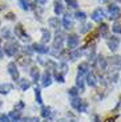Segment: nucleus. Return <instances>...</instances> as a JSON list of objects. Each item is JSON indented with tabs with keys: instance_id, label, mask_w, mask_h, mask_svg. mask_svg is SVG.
Returning <instances> with one entry per match:
<instances>
[{
	"instance_id": "nucleus-1",
	"label": "nucleus",
	"mask_w": 121,
	"mask_h": 122,
	"mask_svg": "<svg viewBox=\"0 0 121 122\" xmlns=\"http://www.w3.org/2000/svg\"><path fill=\"white\" fill-rule=\"evenodd\" d=\"M71 106H72L73 109H76L77 112H81V113H85L87 109H88L87 101L79 100V98H76V97H73V100L71 101Z\"/></svg>"
},
{
	"instance_id": "nucleus-2",
	"label": "nucleus",
	"mask_w": 121,
	"mask_h": 122,
	"mask_svg": "<svg viewBox=\"0 0 121 122\" xmlns=\"http://www.w3.org/2000/svg\"><path fill=\"white\" fill-rule=\"evenodd\" d=\"M17 52H19V44L15 43V41H11V43L6 44V46H4V53L9 57L15 56Z\"/></svg>"
},
{
	"instance_id": "nucleus-3",
	"label": "nucleus",
	"mask_w": 121,
	"mask_h": 122,
	"mask_svg": "<svg viewBox=\"0 0 121 122\" xmlns=\"http://www.w3.org/2000/svg\"><path fill=\"white\" fill-rule=\"evenodd\" d=\"M106 44H108V48L110 49L112 52H116L118 49V46H120V39H118L117 36H112V37L108 39Z\"/></svg>"
},
{
	"instance_id": "nucleus-4",
	"label": "nucleus",
	"mask_w": 121,
	"mask_h": 122,
	"mask_svg": "<svg viewBox=\"0 0 121 122\" xmlns=\"http://www.w3.org/2000/svg\"><path fill=\"white\" fill-rule=\"evenodd\" d=\"M15 33H16V36H17L19 39L24 40V41H28V40L31 39L29 35L25 33V30H24V28H23V25H21V24H17L15 27Z\"/></svg>"
},
{
	"instance_id": "nucleus-5",
	"label": "nucleus",
	"mask_w": 121,
	"mask_h": 122,
	"mask_svg": "<svg viewBox=\"0 0 121 122\" xmlns=\"http://www.w3.org/2000/svg\"><path fill=\"white\" fill-rule=\"evenodd\" d=\"M120 7L118 5H115V4H112V5H109V9H108V13H109V19L110 20H117L118 17H120Z\"/></svg>"
},
{
	"instance_id": "nucleus-6",
	"label": "nucleus",
	"mask_w": 121,
	"mask_h": 122,
	"mask_svg": "<svg viewBox=\"0 0 121 122\" xmlns=\"http://www.w3.org/2000/svg\"><path fill=\"white\" fill-rule=\"evenodd\" d=\"M63 44H64V35L61 32H57L56 36H55V40H53V48L56 51H60L63 48Z\"/></svg>"
},
{
	"instance_id": "nucleus-7",
	"label": "nucleus",
	"mask_w": 121,
	"mask_h": 122,
	"mask_svg": "<svg viewBox=\"0 0 121 122\" xmlns=\"http://www.w3.org/2000/svg\"><path fill=\"white\" fill-rule=\"evenodd\" d=\"M79 43H80V39H79L77 35H69V36H68V48H69L71 51L77 48Z\"/></svg>"
},
{
	"instance_id": "nucleus-8",
	"label": "nucleus",
	"mask_w": 121,
	"mask_h": 122,
	"mask_svg": "<svg viewBox=\"0 0 121 122\" xmlns=\"http://www.w3.org/2000/svg\"><path fill=\"white\" fill-rule=\"evenodd\" d=\"M106 62H109V65H110V66H112L116 72H117V70L121 68V57H120V56H113V57H109V61H106Z\"/></svg>"
},
{
	"instance_id": "nucleus-9",
	"label": "nucleus",
	"mask_w": 121,
	"mask_h": 122,
	"mask_svg": "<svg viewBox=\"0 0 121 122\" xmlns=\"http://www.w3.org/2000/svg\"><path fill=\"white\" fill-rule=\"evenodd\" d=\"M7 69H8V73L11 74V77H12L13 80H19V70H17V66H16L15 62H9L8 66H7Z\"/></svg>"
},
{
	"instance_id": "nucleus-10",
	"label": "nucleus",
	"mask_w": 121,
	"mask_h": 122,
	"mask_svg": "<svg viewBox=\"0 0 121 122\" xmlns=\"http://www.w3.org/2000/svg\"><path fill=\"white\" fill-rule=\"evenodd\" d=\"M104 15H105V13H104L103 9H101V8H97V9H94V11H93V13L91 15V17H92V20H93V21L100 23L101 20L104 19Z\"/></svg>"
},
{
	"instance_id": "nucleus-11",
	"label": "nucleus",
	"mask_w": 121,
	"mask_h": 122,
	"mask_svg": "<svg viewBox=\"0 0 121 122\" xmlns=\"http://www.w3.org/2000/svg\"><path fill=\"white\" fill-rule=\"evenodd\" d=\"M52 84V74L51 72H49L48 69L44 72V74H43V86L44 88H48V86H51Z\"/></svg>"
},
{
	"instance_id": "nucleus-12",
	"label": "nucleus",
	"mask_w": 121,
	"mask_h": 122,
	"mask_svg": "<svg viewBox=\"0 0 121 122\" xmlns=\"http://www.w3.org/2000/svg\"><path fill=\"white\" fill-rule=\"evenodd\" d=\"M32 48H33V52H37V53H41V55H45V53L49 52V49L47 48L44 44H33L32 45Z\"/></svg>"
},
{
	"instance_id": "nucleus-13",
	"label": "nucleus",
	"mask_w": 121,
	"mask_h": 122,
	"mask_svg": "<svg viewBox=\"0 0 121 122\" xmlns=\"http://www.w3.org/2000/svg\"><path fill=\"white\" fill-rule=\"evenodd\" d=\"M97 65H99V69L100 70H105L108 68V62H106V58L104 57L103 55H99L97 56Z\"/></svg>"
},
{
	"instance_id": "nucleus-14",
	"label": "nucleus",
	"mask_w": 121,
	"mask_h": 122,
	"mask_svg": "<svg viewBox=\"0 0 121 122\" xmlns=\"http://www.w3.org/2000/svg\"><path fill=\"white\" fill-rule=\"evenodd\" d=\"M88 76H87V84L89 86H92V88H94V86L97 85V78H96V76H94L93 73H87Z\"/></svg>"
},
{
	"instance_id": "nucleus-15",
	"label": "nucleus",
	"mask_w": 121,
	"mask_h": 122,
	"mask_svg": "<svg viewBox=\"0 0 121 122\" xmlns=\"http://www.w3.org/2000/svg\"><path fill=\"white\" fill-rule=\"evenodd\" d=\"M41 116L44 117V118H47V119H51L52 117H53V110H52V107H43L41 109Z\"/></svg>"
},
{
	"instance_id": "nucleus-16",
	"label": "nucleus",
	"mask_w": 121,
	"mask_h": 122,
	"mask_svg": "<svg viewBox=\"0 0 121 122\" xmlns=\"http://www.w3.org/2000/svg\"><path fill=\"white\" fill-rule=\"evenodd\" d=\"M29 73H31L32 80L37 82V80L40 78V70H39V68H37V66H32V68H31V70H29Z\"/></svg>"
},
{
	"instance_id": "nucleus-17",
	"label": "nucleus",
	"mask_w": 121,
	"mask_h": 122,
	"mask_svg": "<svg viewBox=\"0 0 121 122\" xmlns=\"http://www.w3.org/2000/svg\"><path fill=\"white\" fill-rule=\"evenodd\" d=\"M63 25H64V28H65V29H71V28H72V25H73L72 19L69 17V15H68V13L64 16V19H63Z\"/></svg>"
},
{
	"instance_id": "nucleus-18",
	"label": "nucleus",
	"mask_w": 121,
	"mask_h": 122,
	"mask_svg": "<svg viewBox=\"0 0 121 122\" xmlns=\"http://www.w3.org/2000/svg\"><path fill=\"white\" fill-rule=\"evenodd\" d=\"M79 74L80 76H82V74H87L88 70H89V64L88 62H81V64L79 65Z\"/></svg>"
},
{
	"instance_id": "nucleus-19",
	"label": "nucleus",
	"mask_w": 121,
	"mask_h": 122,
	"mask_svg": "<svg viewBox=\"0 0 121 122\" xmlns=\"http://www.w3.org/2000/svg\"><path fill=\"white\" fill-rule=\"evenodd\" d=\"M12 89H13L12 84H3V85H0V93L1 94H8Z\"/></svg>"
},
{
	"instance_id": "nucleus-20",
	"label": "nucleus",
	"mask_w": 121,
	"mask_h": 122,
	"mask_svg": "<svg viewBox=\"0 0 121 122\" xmlns=\"http://www.w3.org/2000/svg\"><path fill=\"white\" fill-rule=\"evenodd\" d=\"M99 33H101V36H104V37L108 36V33H109V27H108V24L103 23V24L99 27Z\"/></svg>"
},
{
	"instance_id": "nucleus-21",
	"label": "nucleus",
	"mask_w": 121,
	"mask_h": 122,
	"mask_svg": "<svg viewBox=\"0 0 121 122\" xmlns=\"http://www.w3.org/2000/svg\"><path fill=\"white\" fill-rule=\"evenodd\" d=\"M81 53H82V49L80 51V49H72L69 52V57H71V60H76V58H79L80 56H81Z\"/></svg>"
},
{
	"instance_id": "nucleus-22",
	"label": "nucleus",
	"mask_w": 121,
	"mask_h": 122,
	"mask_svg": "<svg viewBox=\"0 0 121 122\" xmlns=\"http://www.w3.org/2000/svg\"><path fill=\"white\" fill-rule=\"evenodd\" d=\"M63 12H64L63 4H61L59 0H56V1H55V13H56V15H61Z\"/></svg>"
},
{
	"instance_id": "nucleus-23",
	"label": "nucleus",
	"mask_w": 121,
	"mask_h": 122,
	"mask_svg": "<svg viewBox=\"0 0 121 122\" xmlns=\"http://www.w3.org/2000/svg\"><path fill=\"white\" fill-rule=\"evenodd\" d=\"M76 85L80 89V92H84V80H82V76L77 74V78H76Z\"/></svg>"
},
{
	"instance_id": "nucleus-24",
	"label": "nucleus",
	"mask_w": 121,
	"mask_h": 122,
	"mask_svg": "<svg viewBox=\"0 0 121 122\" xmlns=\"http://www.w3.org/2000/svg\"><path fill=\"white\" fill-rule=\"evenodd\" d=\"M29 86H31V82L28 81V80H25V78L20 80V88H21V90H23V92L28 90V89H29Z\"/></svg>"
},
{
	"instance_id": "nucleus-25",
	"label": "nucleus",
	"mask_w": 121,
	"mask_h": 122,
	"mask_svg": "<svg viewBox=\"0 0 121 122\" xmlns=\"http://www.w3.org/2000/svg\"><path fill=\"white\" fill-rule=\"evenodd\" d=\"M19 62L21 64L23 68H27L31 65V58L29 57H21V58H19Z\"/></svg>"
},
{
	"instance_id": "nucleus-26",
	"label": "nucleus",
	"mask_w": 121,
	"mask_h": 122,
	"mask_svg": "<svg viewBox=\"0 0 121 122\" xmlns=\"http://www.w3.org/2000/svg\"><path fill=\"white\" fill-rule=\"evenodd\" d=\"M41 33H43V43H48L49 40H51V32L47 29H43Z\"/></svg>"
},
{
	"instance_id": "nucleus-27",
	"label": "nucleus",
	"mask_w": 121,
	"mask_h": 122,
	"mask_svg": "<svg viewBox=\"0 0 121 122\" xmlns=\"http://www.w3.org/2000/svg\"><path fill=\"white\" fill-rule=\"evenodd\" d=\"M35 96H36V101L37 104H43V98H41V90H40V88H35Z\"/></svg>"
},
{
	"instance_id": "nucleus-28",
	"label": "nucleus",
	"mask_w": 121,
	"mask_h": 122,
	"mask_svg": "<svg viewBox=\"0 0 121 122\" xmlns=\"http://www.w3.org/2000/svg\"><path fill=\"white\" fill-rule=\"evenodd\" d=\"M48 23H49V25H51V27H53V28H57L59 25H60V21H59L57 17H51L48 20Z\"/></svg>"
},
{
	"instance_id": "nucleus-29",
	"label": "nucleus",
	"mask_w": 121,
	"mask_h": 122,
	"mask_svg": "<svg viewBox=\"0 0 121 122\" xmlns=\"http://www.w3.org/2000/svg\"><path fill=\"white\" fill-rule=\"evenodd\" d=\"M76 19L80 20V21H85V19H87V13L82 12V11H77V12H76Z\"/></svg>"
},
{
	"instance_id": "nucleus-30",
	"label": "nucleus",
	"mask_w": 121,
	"mask_h": 122,
	"mask_svg": "<svg viewBox=\"0 0 121 122\" xmlns=\"http://www.w3.org/2000/svg\"><path fill=\"white\" fill-rule=\"evenodd\" d=\"M99 36V30H94V32H92L91 35H88V37H87V43H91V41H93V40H96V37Z\"/></svg>"
},
{
	"instance_id": "nucleus-31",
	"label": "nucleus",
	"mask_w": 121,
	"mask_h": 122,
	"mask_svg": "<svg viewBox=\"0 0 121 122\" xmlns=\"http://www.w3.org/2000/svg\"><path fill=\"white\" fill-rule=\"evenodd\" d=\"M55 78H56V81L60 84H63L65 80H64V76L60 73V72H57V70H55Z\"/></svg>"
},
{
	"instance_id": "nucleus-32",
	"label": "nucleus",
	"mask_w": 121,
	"mask_h": 122,
	"mask_svg": "<svg viewBox=\"0 0 121 122\" xmlns=\"http://www.w3.org/2000/svg\"><path fill=\"white\" fill-rule=\"evenodd\" d=\"M19 4H20V7L24 9V11H28V9L31 8L29 3H28V0H19Z\"/></svg>"
},
{
	"instance_id": "nucleus-33",
	"label": "nucleus",
	"mask_w": 121,
	"mask_h": 122,
	"mask_svg": "<svg viewBox=\"0 0 121 122\" xmlns=\"http://www.w3.org/2000/svg\"><path fill=\"white\" fill-rule=\"evenodd\" d=\"M68 94L72 96V97H77V94H79V89L76 88V86H73V88L68 89Z\"/></svg>"
},
{
	"instance_id": "nucleus-34",
	"label": "nucleus",
	"mask_w": 121,
	"mask_h": 122,
	"mask_svg": "<svg viewBox=\"0 0 121 122\" xmlns=\"http://www.w3.org/2000/svg\"><path fill=\"white\" fill-rule=\"evenodd\" d=\"M113 32L115 33H121V20L115 23V25H113Z\"/></svg>"
},
{
	"instance_id": "nucleus-35",
	"label": "nucleus",
	"mask_w": 121,
	"mask_h": 122,
	"mask_svg": "<svg viewBox=\"0 0 121 122\" xmlns=\"http://www.w3.org/2000/svg\"><path fill=\"white\" fill-rule=\"evenodd\" d=\"M65 3L71 7V8H77L79 7V3H77V0H65Z\"/></svg>"
},
{
	"instance_id": "nucleus-36",
	"label": "nucleus",
	"mask_w": 121,
	"mask_h": 122,
	"mask_svg": "<svg viewBox=\"0 0 121 122\" xmlns=\"http://www.w3.org/2000/svg\"><path fill=\"white\" fill-rule=\"evenodd\" d=\"M8 117H12V118H13V119H15V121H16V119H20V117H21V113H20V112H17V110H16V112H12V113L9 114Z\"/></svg>"
},
{
	"instance_id": "nucleus-37",
	"label": "nucleus",
	"mask_w": 121,
	"mask_h": 122,
	"mask_svg": "<svg viewBox=\"0 0 121 122\" xmlns=\"http://www.w3.org/2000/svg\"><path fill=\"white\" fill-rule=\"evenodd\" d=\"M23 52H24L25 55L31 56L33 53V48H32V46H24V48H23Z\"/></svg>"
},
{
	"instance_id": "nucleus-38",
	"label": "nucleus",
	"mask_w": 121,
	"mask_h": 122,
	"mask_svg": "<svg viewBox=\"0 0 121 122\" xmlns=\"http://www.w3.org/2000/svg\"><path fill=\"white\" fill-rule=\"evenodd\" d=\"M67 72H68V66H67V64H65V62H63V64L60 65V73L64 76Z\"/></svg>"
},
{
	"instance_id": "nucleus-39",
	"label": "nucleus",
	"mask_w": 121,
	"mask_h": 122,
	"mask_svg": "<svg viewBox=\"0 0 121 122\" xmlns=\"http://www.w3.org/2000/svg\"><path fill=\"white\" fill-rule=\"evenodd\" d=\"M117 78H118V73H117V72H115L113 74H110V76H109V81H110V82H113V84L117 81Z\"/></svg>"
},
{
	"instance_id": "nucleus-40",
	"label": "nucleus",
	"mask_w": 121,
	"mask_h": 122,
	"mask_svg": "<svg viewBox=\"0 0 121 122\" xmlns=\"http://www.w3.org/2000/svg\"><path fill=\"white\" fill-rule=\"evenodd\" d=\"M24 122H40V119L37 117H27L24 119Z\"/></svg>"
},
{
	"instance_id": "nucleus-41",
	"label": "nucleus",
	"mask_w": 121,
	"mask_h": 122,
	"mask_svg": "<svg viewBox=\"0 0 121 122\" xmlns=\"http://www.w3.org/2000/svg\"><path fill=\"white\" fill-rule=\"evenodd\" d=\"M0 122H11V121H9V117L8 116L1 114V116H0Z\"/></svg>"
},
{
	"instance_id": "nucleus-42",
	"label": "nucleus",
	"mask_w": 121,
	"mask_h": 122,
	"mask_svg": "<svg viewBox=\"0 0 121 122\" xmlns=\"http://www.w3.org/2000/svg\"><path fill=\"white\" fill-rule=\"evenodd\" d=\"M16 110H17V112H20L21 109H23V107H24V102H23V101H19L17 102V105H16Z\"/></svg>"
},
{
	"instance_id": "nucleus-43",
	"label": "nucleus",
	"mask_w": 121,
	"mask_h": 122,
	"mask_svg": "<svg viewBox=\"0 0 121 122\" xmlns=\"http://www.w3.org/2000/svg\"><path fill=\"white\" fill-rule=\"evenodd\" d=\"M3 36L6 37V39H11V37H12L11 35H9V30L7 29V28H4V29H3Z\"/></svg>"
},
{
	"instance_id": "nucleus-44",
	"label": "nucleus",
	"mask_w": 121,
	"mask_h": 122,
	"mask_svg": "<svg viewBox=\"0 0 121 122\" xmlns=\"http://www.w3.org/2000/svg\"><path fill=\"white\" fill-rule=\"evenodd\" d=\"M118 118V116H117V114H116V116H113V117H109V118H106L105 119V121H104V122H115L116 121V119H117Z\"/></svg>"
},
{
	"instance_id": "nucleus-45",
	"label": "nucleus",
	"mask_w": 121,
	"mask_h": 122,
	"mask_svg": "<svg viewBox=\"0 0 121 122\" xmlns=\"http://www.w3.org/2000/svg\"><path fill=\"white\" fill-rule=\"evenodd\" d=\"M91 28H92V25H91V24H85V25H84V28L81 29V33H85V32H87V30H89Z\"/></svg>"
},
{
	"instance_id": "nucleus-46",
	"label": "nucleus",
	"mask_w": 121,
	"mask_h": 122,
	"mask_svg": "<svg viewBox=\"0 0 121 122\" xmlns=\"http://www.w3.org/2000/svg\"><path fill=\"white\" fill-rule=\"evenodd\" d=\"M7 19L12 20V19H13V13H8V15H7Z\"/></svg>"
},
{
	"instance_id": "nucleus-47",
	"label": "nucleus",
	"mask_w": 121,
	"mask_h": 122,
	"mask_svg": "<svg viewBox=\"0 0 121 122\" xmlns=\"http://www.w3.org/2000/svg\"><path fill=\"white\" fill-rule=\"evenodd\" d=\"M45 1L47 0H37V3H40V4H45Z\"/></svg>"
},
{
	"instance_id": "nucleus-48",
	"label": "nucleus",
	"mask_w": 121,
	"mask_h": 122,
	"mask_svg": "<svg viewBox=\"0 0 121 122\" xmlns=\"http://www.w3.org/2000/svg\"><path fill=\"white\" fill-rule=\"evenodd\" d=\"M57 122H71V121H67V119H64V118H61V119H59Z\"/></svg>"
},
{
	"instance_id": "nucleus-49",
	"label": "nucleus",
	"mask_w": 121,
	"mask_h": 122,
	"mask_svg": "<svg viewBox=\"0 0 121 122\" xmlns=\"http://www.w3.org/2000/svg\"><path fill=\"white\" fill-rule=\"evenodd\" d=\"M94 117V122H99V117H97V116H93Z\"/></svg>"
},
{
	"instance_id": "nucleus-50",
	"label": "nucleus",
	"mask_w": 121,
	"mask_h": 122,
	"mask_svg": "<svg viewBox=\"0 0 121 122\" xmlns=\"http://www.w3.org/2000/svg\"><path fill=\"white\" fill-rule=\"evenodd\" d=\"M44 122H49V119H45V121H44Z\"/></svg>"
},
{
	"instance_id": "nucleus-51",
	"label": "nucleus",
	"mask_w": 121,
	"mask_h": 122,
	"mask_svg": "<svg viewBox=\"0 0 121 122\" xmlns=\"http://www.w3.org/2000/svg\"><path fill=\"white\" fill-rule=\"evenodd\" d=\"M100 1H105V0H100Z\"/></svg>"
},
{
	"instance_id": "nucleus-52",
	"label": "nucleus",
	"mask_w": 121,
	"mask_h": 122,
	"mask_svg": "<svg viewBox=\"0 0 121 122\" xmlns=\"http://www.w3.org/2000/svg\"><path fill=\"white\" fill-rule=\"evenodd\" d=\"M118 1H121V0H118Z\"/></svg>"
},
{
	"instance_id": "nucleus-53",
	"label": "nucleus",
	"mask_w": 121,
	"mask_h": 122,
	"mask_svg": "<svg viewBox=\"0 0 121 122\" xmlns=\"http://www.w3.org/2000/svg\"><path fill=\"white\" fill-rule=\"evenodd\" d=\"M0 44H1V41H0Z\"/></svg>"
}]
</instances>
